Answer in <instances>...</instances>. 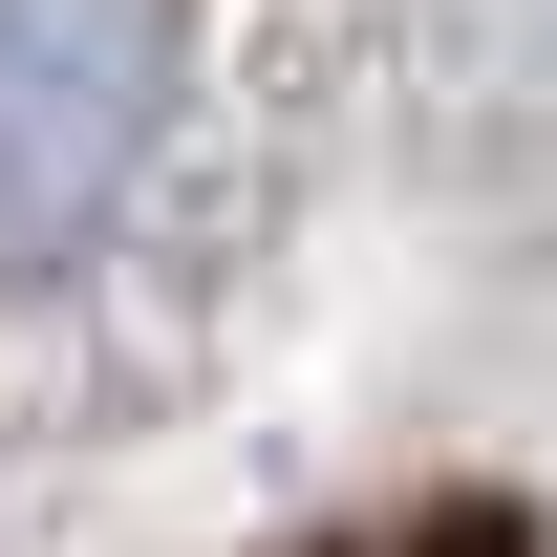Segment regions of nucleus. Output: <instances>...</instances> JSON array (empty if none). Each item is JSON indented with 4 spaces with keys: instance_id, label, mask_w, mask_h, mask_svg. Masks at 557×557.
<instances>
[{
    "instance_id": "nucleus-1",
    "label": "nucleus",
    "mask_w": 557,
    "mask_h": 557,
    "mask_svg": "<svg viewBox=\"0 0 557 557\" xmlns=\"http://www.w3.org/2000/svg\"><path fill=\"white\" fill-rule=\"evenodd\" d=\"M150 150V0H0V258H65Z\"/></svg>"
}]
</instances>
